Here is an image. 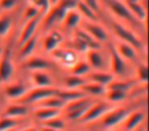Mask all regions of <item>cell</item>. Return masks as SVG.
<instances>
[{
	"mask_svg": "<svg viewBox=\"0 0 149 131\" xmlns=\"http://www.w3.org/2000/svg\"><path fill=\"white\" fill-rule=\"evenodd\" d=\"M61 114V110L57 109H51V108H44V106H38L37 110L34 112V116L37 120L45 122L52 118L58 117Z\"/></svg>",
	"mask_w": 149,
	"mask_h": 131,
	"instance_id": "obj_22",
	"label": "cell"
},
{
	"mask_svg": "<svg viewBox=\"0 0 149 131\" xmlns=\"http://www.w3.org/2000/svg\"><path fill=\"white\" fill-rule=\"evenodd\" d=\"M142 0H125V2L128 3H136V2H141Z\"/></svg>",
	"mask_w": 149,
	"mask_h": 131,
	"instance_id": "obj_44",
	"label": "cell"
},
{
	"mask_svg": "<svg viewBox=\"0 0 149 131\" xmlns=\"http://www.w3.org/2000/svg\"><path fill=\"white\" fill-rule=\"evenodd\" d=\"M135 81L130 79H116V78H114L113 81L106 88L107 89H118V90H123V91L129 92L134 87L135 83H136Z\"/></svg>",
	"mask_w": 149,
	"mask_h": 131,
	"instance_id": "obj_28",
	"label": "cell"
},
{
	"mask_svg": "<svg viewBox=\"0 0 149 131\" xmlns=\"http://www.w3.org/2000/svg\"><path fill=\"white\" fill-rule=\"evenodd\" d=\"M66 104V102L64 100H62L61 98H59L58 96L54 95L51 97L45 98V99L41 100L40 102H38V106H44V108H51V109H57V110H63L64 106Z\"/></svg>",
	"mask_w": 149,
	"mask_h": 131,
	"instance_id": "obj_30",
	"label": "cell"
},
{
	"mask_svg": "<svg viewBox=\"0 0 149 131\" xmlns=\"http://www.w3.org/2000/svg\"><path fill=\"white\" fill-rule=\"evenodd\" d=\"M29 90L30 88L27 86V84L22 81L7 83L5 84L4 87V95L9 99L19 100L21 98H23Z\"/></svg>",
	"mask_w": 149,
	"mask_h": 131,
	"instance_id": "obj_11",
	"label": "cell"
},
{
	"mask_svg": "<svg viewBox=\"0 0 149 131\" xmlns=\"http://www.w3.org/2000/svg\"><path fill=\"white\" fill-rule=\"evenodd\" d=\"M86 62L92 71H109V60L100 48L89 49L85 52Z\"/></svg>",
	"mask_w": 149,
	"mask_h": 131,
	"instance_id": "obj_4",
	"label": "cell"
},
{
	"mask_svg": "<svg viewBox=\"0 0 149 131\" xmlns=\"http://www.w3.org/2000/svg\"><path fill=\"white\" fill-rule=\"evenodd\" d=\"M50 54H52L54 56V58L59 64H61L63 67H68L70 69L78 60L76 52L72 49H66V48L58 47L57 49H55Z\"/></svg>",
	"mask_w": 149,
	"mask_h": 131,
	"instance_id": "obj_13",
	"label": "cell"
},
{
	"mask_svg": "<svg viewBox=\"0 0 149 131\" xmlns=\"http://www.w3.org/2000/svg\"><path fill=\"white\" fill-rule=\"evenodd\" d=\"M128 108L120 106V108H111L103 117H102V126L105 129H111L114 128L116 126L120 125L125 121L130 113Z\"/></svg>",
	"mask_w": 149,
	"mask_h": 131,
	"instance_id": "obj_5",
	"label": "cell"
},
{
	"mask_svg": "<svg viewBox=\"0 0 149 131\" xmlns=\"http://www.w3.org/2000/svg\"><path fill=\"white\" fill-rule=\"evenodd\" d=\"M129 92L123 91V90H118V89H107L106 88L105 92V97L106 102L109 104H118L122 102L128 97Z\"/></svg>",
	"mask_w": 149,
	"mask_h": 131,
	"instance_id": "obj_26",
	"label": "cell"
},
{
	"mask_svg": "<svg viewBox=\"0 0 149 131\" xmlns=\"http://www.w3.org/2000/svg\"><path fill=\"white\" fill-rule=\"evenodd\" d=\"M39 131H57V130H54V129H51V128H49V127H46V126H42Z\"/></svg>",
	"mask_w": 149,
	"mask_h": 131,
	"instance_id": "obj_43",
	"label": "cell"
},
{
	"mask_svg": "<svg viewBox=\"0 0 149 131\" xmlns=\"http://www.w3.org/2000/svg\"><path fill=\"white\" fill-rule=\"evenodd\" d=\"M83 26L82 29L86 31L95 41L98 43H103V42H107L109 39V35L106 29L98 24L97 22H89V21H83L82 22Z\"/></svg>",
	"mask_w": 149,
	"mask_h": 131,
	"instance_id": "obj_8",
	"label": "cell"
},
{
	"mask_svg": "<svg viewBox=\"0 0 149 131\" xmlns=\"http://www.w3.org/2000/svg\"><path fill=\"white\" fill-rule=\"evenodd\" d=\"M108 60H109V72L116 79H128L129 64L114 48L113 44L110 45L108 52Z\"/></svg>",
	"mask_w": 149,
	"mask_h": 131,
	"instance_id": "obj_1",
	"label": "cell"
},
{
	"mask_svg": "<svg viewBox=\"0 0 149 131\" xmlns=\"http://www.w3.org/2000/svg\"><path fill=\"white\" fill-rule=\"evenodd\" d=\"M108 6L111 13L114 15H118L120 19L125 20L128 23H137V20L134 18V15L129 11L128 6L123 0H109L108 1Z\"/></svg>",
	"mask_w": 149,
	"mask_h": 131,
	"instance_id": "obj_9",
	"label": "cell"
},
{
	"mask_svg": "<svg viewBox=\"0 0 149 131\" xmlns=\"http://www.w3.org/2000/svg\"><path fill=\"white\" fill-rule=\"evenodd\" d=\"M19 3V0H0V9L4 11H11Z\"/></svg>",
	"mask_w": 149,
	"mask_h": 131,
	"instance_id": "obj_39",
	"label": "cell"
},
{
	"mask_svg": "<svg viewBox=\"0 0 149 131\" xmlns=\"http://www.w3.org/2000/svg\"><path fill=\"white\" fill-rule=\"evenodd\" d=\"M83 1L89 8H91L98 15V13H100V9H101V5H100L99 0H83Z\"/></svg>",
	"mask_w": 149,
	"mask_h": 131,
	"instance_id": "obj_40",
	"label": "cell"
},
{
	"mask_svg": "<svg viewBox=\"0 0 149 131\" xmlns=\"http://www.w3.org/2000/svg\"><path fill=\"white\" fill-rule=\"evenodd\" d=\"M112 31H113L114 35L118 37V40L130 44L137 50L143 49L142 39L127 26H124L123 24L118 23V22H113L112 23Z\"/></svg>",
	"mask_w": 149,
	"mask_h": 131,
	"instance_id": "obj_2",
	"label": "cell"
},
{
	"mask_svg": "<svg viewBox=\"0 0 149 131\" xmlns=\"http://www.w3.org/2000/svg\"><path fill=\"white\" fill-rule=\"evenodd\" d=\"M113 131H120V130H113Z\"/></svg>",
	"mask_w": 149,
	"mask_h": 131,
	"instance_id": "obj_47",
	"label": "cell"
},
{
	"mask_svg": "<svg viewBox=\"0 0 149 131\" xmlns=\"http://www.w3.org/2000/svg\"><path fill=\"white\" fill-rule=\"evenodd\" d=\"M82 22H83V18L80 15L79 11L74 8V9H70V11H66L61 24L66 29L76 30L80 27Z\"/></svg>",
	"mask_w": 149,
	"mask_h": 131,
	"instance_id": "obj_20",
	"label": "cell"
},
{
	"mask_svg": "<svg viewBox=\"0 0 149 131\" xmlns=\"http://www.w3.org/2000/svg\"><path fill=\"white\" fill-rule=\"evenodd\" d=\"M29 106L24 104H19V102H15V104H11L5 108L3 111V117H8V118H22L25 117L29 114Z\"/></svg>",
	"mask_w": 149,
	"mask_h": 131,
	"instance_id": "obj_19",
	"label": "cell"
},
{
	"mask_svg": "<svg viewBox=\"0 0 149 131\" xmlns=\"http://www.w3.org/2000/svg\"><path fill=\"white\" fill-rule=\"evenodd\" d=\"M145 120V113L140 110L132 111L130 114L127 116L125 121L123 122V126L126 131H134Z\"/></svg>",
	"mask_w": 149,
	"mask_h": 131,
	"instance_id": "obj_16",
	"label": "cell"
},
{
	"mask_svg": "<svg viewBox=\"0 0 149 131\" xmlns=\"http://www.w3.org/2000/svg\"><path fill=\"white\" fill-rule=\"evenodd\" d=\"M13 28V20L9 15H0V37L8 35Z\"/></svg>",
	"mask_w": 149,
	"mask_h": 131,
	"instance_id": "obj_33",
	"label": "cell"
},
{
	"mask_svg": "<svg viewBox=\"0 0 149 131\" xmlns=\"http://www.w3.org/2000/svg\"><path fill=\"white\" fill-rule=\"evenodd\" d=\"M111 108H113L112 104L107 102H93V104L88 108V110L86 111L84 116L82 117L79 121L81 123L94 122V121L98 120V119H101Z\"/></svg>",
	"mask_w": 149,
	"mask_h": 131,
	"instance_id": "obj_7",
	"label": "cell"
},
{
	"mask_svg": "<svg viewBox=\"0 0 149 131\" xmlns=\"http://www.w3.org/2000/svg\"><path fill=\"white\" fill-rule=\"evenodd\" d=\"M41 15V13H40V11H38L35 6L29 4L27 7H26V9L24 11V13H23V22H24V24H25L26 22L30 21V20L34 19V18L38 17V15Z\"/></svg>",
	"mask_w": 149,
	"mask_h": 131,
	"instance_id": "obj_37",
	"label": "cell"
},
{
	"mask_svg": "<svg viewBox=\"0 0 149 131\" xmlns=\"http://www.w3.org/2000/svg\"><path fill=\"white\" fill-rule=\"evenodd\" d=\"M15 74V64L9 49H3L0 54V84L9 83Z\"/></svg>",
	"mask_w": 149,
	"mask_h": 131,
	"instance_id": "obj_6",
	"label": "cell"
},
{
	"mask_svg": "<svg viewBox=\"0 0 149 131\" xmlns=\"http://www.w3.org/2000/svg\"><path fill=\"white\" fill-rule=\"evenodd\" d=\"M78 2H79V0H60L57 5L68 11L70 9L76 8L78 5Z\"/></svg>",
	"mask_w": 149,
	"mask_h": 131,
	"instance_id": "obj_38",
	"label": "cell"
},
{
	"mask_svg": "<svg viewBox=\"0 0 149 131\" xmlns=\"http://www.w3.org/2000/svg\"><path fill=\"white\" fill-rule=\"evenodd\" d=\"M128 6L129 11H131L134 18L139 22H144L147 18V11L145 8L144 5H142L141 2H136V3H128V2H125Z\"/></svg>",
	"mask_w": 149,
	"mask_h": 131,
	"instance_id": "obj_25",
	"label": "cell"
},
{
	"mask_svg": "<svg viewBox=\"0 0 149 131\" xmlns=\"http://www.w3.org/2000/svg\"><path fill=\"white\" fill-rule=\"evenodd\" d=\"M63 41L61 33L57 31H51L45 36L43 40V49L47 53H51L60 46Z\"/></svg>",
	"mask_w": 149,
	"mask_h": 131,
	"instance_id": "obj_17",
	"label": "cell"
},
{
	"mask_svg": "<svg viewBox=\"0 0 149 131\" xmlns=\"http://www.w3.org/2000/svg\"><path fill=\"white\" fill-rule=\"evenodd\" d=\"M19 131H39V129L35 128V127H28V128H25L23 130H19Z\"/></svg>",
	"mask_w": 149,
	"mask_h": 131,
	"instance_id": "obj_42",
	"label": "cell"
},
{
	"mask_svg": "<svg viewBox=\"0 0 149 131\" xmlns=\"http://www.w3.org/2000/svg\"><path fill=\"white\" fill-rule=\"evenodd\" d=\"M135 80L140 83H147V80H148V68H147L146 64H140L137 66L136 71H135Z\"/></svg>",
	"mask_w": 149,
	"mask_h": 131,
	"instance_id": "obj_32",
	"label": "cell"
},
{
	"mask_svg": "<svg viewBox=\"0 0 149 131\" xmlns=\"http://www.w3.org/2000/svg\"><path fill=\"white\" fill-rule=\"evenodd\" d=\"M43 126L49 127V128L54 129V130H57V131H61L65 128V121L58 116L43 122Z\"/></svg>",
	"mask_w": 149,
	"mask_h": 131,
	"instance_id": "obj_34",
	"label": "cell"
},
{
	"mask_svg": "<svg viewBox=\"0 0 149 131\" xmlns=\"http://www.w3.org/2000/svg\"><path fill=\"white\" fill-rule=\"evenodd\" d=\"M81 90L87 96H103L105 95L106 87L87 80V82L81 87Z\"/></svg>",
	"mask_w": 149,
	"mask_h": 131,
	"instance_id": "obj_23",
	"label": "cell"
},
{
	"mask_svg": "<svg viewBox=\"0 0 149 131\" xmlns=\"http://www.w3.org/2000/svg\"><path fill=\"white\" fill-rule=\"evenodd\" d=\"M118 51V53L124 58L125 60L130 62H135L138 60V50L132 45L126 43V42L120 41V40H116L114 43H112Z\"/></svg>",
	"mask_w": 149,
	"mask_h": 131,
	"instance_id": "obj_14",
	"label": "cell"
},
{
	"mask_svg": "<svg viewBox=\"0 0 149 131\" xmlns=\"http://www.w3.org/2000/svg\"><path fill=\"white\" fill-rule=\"evenodd\" d=\"M56 96H58L59 98H61L62 100L68 104L70 102H72V100H76L78 98H82L87 96L81 89H57V92H56Z\"/></svg>",
	"mask_w": 149,
	"mask_h": 131,
	"instance_id": "obj_24",
	"label": "cell"
},
{
	"mask_svg": "<svg viewBox=\"0 0 149 131\" xmlns=\"http://www.w3.org/2000/svg\"><path fill=\"white\" fill-rule=\"evenodd\" d=\"M31 82L34 87L47 88V87H55L52 76L48 73V71H35L31 74Z\"/></svg>",
	"mask_w": 149,
	"mask_h": 131,
	"instance_id": "obj_15",
	"label": "cell"
},
{
	"mask_svg": "<svg viewBox=\"0 0 149 131\" xmlns=\"http://www.w3.org/2000/svg\"><path fill=\"white\" fill-rule=\"evenodd\" d=\"M59 1L60 0H48V2H49V4H50V7H55L56 5L59 3Z\"/></svg>",
	"mask_w": 149,
	"mask_h": 131,
	"instance_id": "obj_41",
	"label": "cell"
},
{
	"mask_svg": "<svg viewBox=\"0 0 149 131\" xmlns=\"http://www.w3.org/2000/svg\"><path fill=\"white\" fill-rule=\"evenodd\" d=\"M88 81L100 84V85L107 87L114 80V76L109 71H91L86 77Z\"/></svg>",
	"mask_w": 149,
	"mask_h": 131,
	"instance_id": "obj_18",
	"label": "cell"
},
{
	"mask_svg": "<svg viewBox=\"0 0 149 131\" xmlns=\"http://www.w3.org/2000/svg\"><path fill=\"white\" fill-rule=\"evenodd\" d=\"M78 11L80 13V15H82L83 19H85V21H89V22H98V18L97 15L92 11L91 8L87 6L85 4L83 0H79V2H78V5L76 7Z\"/></svg>",
	"mask_w": 149,
	"mask_h": 131,
	"instance_id": "obj_31",
	"label": "cell"
},
{
	"mask_svg": "<svg viewBox=\"0 0 149 131\" xmlns=\"http://www.w3.org/2000/svg\"><path fill=\"white\" fill-rule=\"evenodd\" d=\"M17 125V119L2 117L0 118V131H6L9 129H15Z\"/></svg>",
	"mask_w": 149,
	"mask_h": 131,
	"instance_id": "obj_36",
	"label": "cell"
},
{
	"mask_svg": "<svg viewBox=\"0 0 149 131\" xmlns=\"http://www.w3.org/2000/svg\"><path fill=\"white\" fill-rule=\"evenodd\" d=\"M6 131H19V130H17V129H9V130H6Z\"/></svg>",
	"mask_w": 149,
	"mask_h": 131,
	"instance_id": "obj_46",
	"label": "cell"
},
{
	"mask_svg": "<svg viewBox=\"0 0 149 131\" xmlns=\"http://www.w3.org/2000/svg\"><path fill=\"white\" fill-rule=\"evenodd\" d=\"M72 75L80 76V77H87L88 74L92 71L90 66L86 60H77L76 64L70 69Z\"/></svg>",
	"mask_w": 149,
	"mask_h": 131,
	"instance_id": "obj_29",
	"label": "cell"
},
{
	"mask_svg": "<svg viewBox=\"0 0 149 131\" xmlns=\"http://www.w3.org/2000/svg\"><path fill=\"white\" fill-rule=\"evenodd\" d=\"M29 4L35 6L41 13V15L43 17L47 15L50 9H51L48 0H29Z\"/></svg>",
	"mask_w": 149,
	"mask_h": 131,
	"instance_id": "obj_35",
	"label": "cell"
},
{
	"mask_svg": "<svg viewBox=\"0 0 149 131\" xmlns=\"http://www.w3.org/2000/svg\"><path fill=\"white\" fill-rule=\"evenodd\" d=\"M134 131H146V130H145V129L143 128V127H138V128L135 129Z\"/></svg>",
	"mask_w": 149,
	"mask_h": 131,
	"instance_id": "obj_45",
	"label": "cell"
},
{
	"mask_svg": "<svg viewBox=\"0 0 149 131\" xmlns=\"http://www.w3.org/2000/svg\"><path fill=\"white\" fill-rule=\"evenodd\" d=\"M87 82L85 77L72 75L70 74L64 79V88L65 89H81V87Z\"/></svg>",
	"mask_w": 149,
	"mask_h": 131,
	"instance_id": "obj_27",
	"label": "cell"
},
{
	"mask_svg": "<svg viewBox=\"0 0 149 131\" xmlns=\"http://www.w3.org/2000/svg\"><path fill=\"white\" fill-rule=\"evenodd\" d=\"M38 43V36L35 35L34 37L30 38L28 41L19 45V57H21L22 62L28 58L29 56L33 55L34 51H35L36 47H37Z\"/></svg>",
	"mask_w": 149,
	"mask_h": 131,
	"instance_id": "obj_21",
	"label": "cell"
},
{
	"mask_svg": "<svg viewBox=\"0 0 149 131\" xmlns=\"http://www.w3.org/2000/svg\"><path fill=\"white\" fill-rule=\"evenodd\" d=\"M23 66L26 70L31 72L35 71H48L51 69V64L49 60L39 55H31L23 60Z\"/></svg>",
	"mask_w": 149,
	"mask_h": 131,
	"instance_id": "obj_12",
	"label": "cell"
},
{
	"mask_svg": "<svg viewBox=\"0 0 149 131\" xmlns=\"http://www.w3.org/2000/svg\"><path fill=\"white\" fill-rule=\"evenodd\" d=\"M42 20H43V15H40L24 24V27L19 36V39H17L19 45H22L26 41H28L30 38L34 37L36 35V32H37V29L40 26V24L42 23Z\"/></svg>",
	"mask_w": 149,
	"mask_h": 131,
	"instance_id": "obj_10",
	"label": "cell"
},
{
	"mask_svg": "<svg viewBox=\"0 0 149 131\" xmlns=\"http://www.w3.org/2000/svg\"><path fill=\"white\" fill-rule=\"evenodd\" d=\"M56 92H57V88L55 87H47V88L34 87L33 89H30L23 98L17 100V102L27 104V106L37 104L38 102L45 99V98L56 95Z\"/></svg>",
	"mask_w": 149,
	"mask_h": 131,
	"instance_id": "obj_3",
	"label": "cell"
}]
</instances>
